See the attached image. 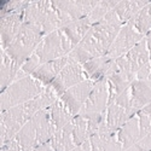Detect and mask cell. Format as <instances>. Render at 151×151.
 I'll return each mask as SVG.
<instances>
[{"mask_svg":"<svg viewBox=\"0 0 151 151\" xmlns=\"http://www.w3.org/2000/svg\"><path fill=\"white\" fill-rule=\"evenodd\" d=\"M122 26L117 15L111 10L102 21L92 24L82 41L71 50L68 57L82 65L93 58L106 56Z\"/></svg>","mask_w":151,"mask_h":151,"instance_id":"cell-1","label":"cell"},{"mask_svg":"<svg viewBox=\"0 0 151 151\" xmlns=\"http://www.w3.org/2000/svg\"><path fill=\"white\" fill-rule=\"evenodd\" d=\"M59 99L56 92L50 86H46L41 94L29 102L1 111L0 115V135L1 145L11 140L27 122H29L35 114L47 109Z\"/></svg>","mask_w":151,"mask_h":151,"instance_id":"cell-2","label":"cell"},{"mask_svg":"<svg viewBox=\"0 0 151 151\" xmlns=\"http://www.w3.org/2000/svg\"><path fill=\"white\" fill-rule=\"evenodd\" d=\"M44 36L45 35L39 26L23 22L17 36L5 50V52L17 64L23 65V63L35 52Z\"/></svg>","mask_w":151,"mask_h":151,"instance_id":"cell-3","label":"cell"},{"mask_svg":"<svg viewBox=\"0 0 151 151\" xmlns=\"http://www.w3.org/2000/svg\"><path fill=\"white\" fill-rule=\"evenodd\" d=\"M44 90L45 86L40 81L34 79L32 75L19 79L12 82L5 91L1 92L0 94V109L1 111H5L14 106L24 104L41 94Z\"/></svg>","mask_w":151,"mask_h":151,"instance_id":"cell-4","label":"cell"},{"mask_svg":"<svg viewBox=\"0 0 151 151\" xmlns=\"http://www.w3.org/2000/svg\"><path fill=\"white\" fill-rule=\"evenodd\" d=\"M23 22L39 26L44 35L60 29V21L52 1H29L23 12Z\"/></svg>","mask_w":151,"mask_h":151,"instance_id":"cell-5","label":"cell"},{"mask_svg":"<svg viewBox=\"0 0 151 151\" xmlns=\"http://www.w3.org/2000/svg\"><path fill=\"white\" fill-rule=\"evenodd\" d=\"M73 50V46L68 41L67 37L63 35L60 29L45 35L41 42L35 50V55L39 57L41 64L51 62L64 56H68Z\"/></svg>","mask_w":151,"mask_h":151,"instance_id":"cell-6","label":"cell"},{"mask_svg":"<svg viewBox=\"0 0 151 151\" xmlns=\"http://www.w3.org/2000/svg\"><path fill=\"white\" fill-rule=\"evenodd\" d=\"M149 62H150V53L146 46V39L144 37L139 44H137L126 55L114 59L112 64L117 70L126 73L135 80L137 73Z\"/></svg>","mask_w":151,"mask_h":151,"instance_id":"cell-7","label":"cell"},{"mask_svg":"<svg viewBox=\"0 0 151 151\" xmlns=\"http://www.w3.org/2000/svg\"><path fill=\"white\" fill-rule=\"evenodd\" d=\"M97 0H67V1H52L55 10L57 11L60 28L67 24L85 18L90 15L96 6Z\"/></svg>","mask_w":151,"mask_h":151,"instance_id":"cell-8","label":"cell"},{"mask_svg":"<svg viewBox=\"0 0 151 151\" xmlns=\"http://www.w3.org/2000/svg\"><path fill=\"white\" fill-rule=\"evenodd\" d=\"M85 80H87V76L83 71L82 65L69 58L67 65L63 68V70L59 73L58 76L52 81L51 85H48V86L51 87V88L56 92V94L60 98L62 94L67 90L71 88L73 86L78 85Z\"/></svg>","mask_w":151,"mask_h":151,"instance_id":"cell-9","label":"cell"},{"mask_svg":"<svg viewBox=\"0 0 151 151\" xmlns=\"http://www.w3.org/2000/svg\"><path fill=\"white\" fill-rule=\"evenodd\" d=\"M144 37L145 36L138 32L132 24L129 23L123 24L116 36V39L114 40L111 47L109 48L106 56L111 59H116L126 55L137 44H139Z\"/></svg>","mask_w":151,"mask_h":151,"instance_id":"cell-10","label":"cell"},{"mask_svg":"<svg viewBox=\"0 0 151 151\" xmlns=\"http://www.w3.org/2000/svg\"><path fill=\"white\" fill-rule=\"evenodd\" d=\"M93 86H94V81L87 79L78 85L73 86L71 88L67 90L59 98L62 103L68 109V111L73 115V117L79 115V112L81 111L83 104L86 103L90 93L93 90Z\"/></svg>","mask_w":151,"mask_h":151,"instance_id":"cell-11","label":"cell"},{"mask_svg":"<svg viewBox=\"0 0 151 151\" xmlns=\"http://www.w3.org/2000/svg\"><path fill=\"white\" fill-rule=\"evenodd\" d=\"M109 83L106 79H102L94 82L93 90L83 104L80 115L86 114H103L106 111L109 105Z\"/></svg>","mask_w":151,"mask_h":151,"instance_id":"cell-12","label":"cell"},{"mask_svg":"<svg viewBox=\"0 0 151 151\" xmlns=\"http://www.w3.org/2000/svg\"><path fill=\"white\" fill-rule=\"evenodd\" d=\"M92 151H123L117 134L110 132L105 126V117L100 124L98 132L90 138Z\"/></svg>","mask_w":151,"mask_h":151,"instance_id":"cell-13","label":"cell"},{"mask_svg":"<svg viewBox=\"0 0 151 151\" xmlns=\"http://www.w3.org/2000/svg\"><path fill=\"white\" fill-rule=\"evenodd\" d=\"M23 24V12H12L0 17V37L3 51L10 46Z\"/></svg>","mask_w":151,"mask_h":151,"instance_id":"cell-14","label":"cell"},{"mask_svg":"<svg viewBox=\"0 0 151 151\" xmlns=\"http://www.w3.org/2000/svg\"><path fill=\"white\" fill-rule=\"evenodd\" d=\"M68 60H69V57L64 56L62 58H58V59H55V60H51V62H47V63L41 64L39 68H37L32 74V76L34 79H36L37 81H40L46 87L48 85H51L52 81L58 76L59 73L63 70V68L67 65Z\"/></svg>","mask_w":151,"mask_h":151,"instance_id":"cell-15","label":"cell"},{"mask_svg":"<svg viewBox=\"0 0 151 151\" xmlns=\"http://www.w3.org/2000/svg\"><path fill=\"white\" fill-rule=\"evenodd\" d=\"M32 121L34 122L35 129H36L37 145L48 143L56 132V127L51 120V115H50L48 108L39 111L37 114H35L34 117L32 119Z\"/></svg>","mask_w":151,"mask_h":151,"instance_id":"cell-16","label":"cell"},{"mask_svg":"<svg viewBox=\"0 0 151 151\" xmlns=\"http://www.w3.org/2000/svg\"><path fill=\"white\" fill-rule=\"evenodd\" d=\"M134 115H137L134 111L126 109L116 103H111L108 105L105 111V126L110 132L116 133Z\"/></svg>","mask_w":151,"mask_h":151,"instance_id":"cell-17","label":"cell"},{"mask_svg":"<svg viewBox=\"0 0 151 151\" xmlns=\"http://www.w3.org/2000/svg\"><path fill=\"white\" fill-rule=\"evenodd\" d=\"M131 88L132 108L135 114L144 106L151 103V81L150 80H134Z\"/></svg>","mask_w":151,"mask_h":151,"instance_id":"cell-18","label":"cell"},{"mask_svg":"<svg viewBox=\"0 0 151 151\" xmlns=\"http://www.w3.org/2000/svg\"><path fill=\"white\" fill-rule=\"evenodd\" d=\"M117 139L122 145L123 151L128 147L137 144L140 139V129H139V120L138 116L134 115L132 119H129L122 127L116 132Z\"/></svg>","mask_w":151,"mask_h":151,"instance_id":"cell-19","label":"cell"},{"mask_svg":"<svg viewBox=\"0 0 151 151\" xmlns=\"http://www.w3.org/2000/svg\"><path fill=\"white\" fill-rule=\"evenodd\" d=\"M91 26L92 24L88 21V18L85 17V18L74 21V22L67 24V26L62 27L60 32L68 39V41L70 42V45L74 48L75 46H78L82 41V39L86 36V34L88 33Z\"/></svg>","mask_w":151,"mask_h":151,"instance_id":"cell-20","label":"cell"},{"mask_svg":"<svg viewBox=\"0 0 151 151\" xmlns=\"http://www.w3.org/2000/svg\"><path fill=\"white\" fill-rule=\"evenodd\" d=\"M112 60L114 59L109 58L108 56H103L86 62L85 64H82V68L87 79H90L94 82L102 79H106V74L111 67Z\"/></svg>","mask_w":151,"mask_h":151,"instance_id":"cell-21","label":"cell"},{"mask_svg":"<svg viewBox=\"0 0 151 151\" xmlns=\"http://www.w3.org/2000/svg\"><path fill=\"white\" fill-rule=\"evenodd\" d=\"M53 151H70L75 146L73 138V123H68L63 128L57 129L50 140Z\"/></svg>","mask_w":151,"mask_h":151,"instance_id":"cell-22","label":"cell"},{"mask_svg":"<svg viewBox=\"0 0 151 151\" xmlns=\"http://www.w3.org/2000/svg\"><path fill=\"white\" fill-rule=\"evenodd\" d=\"M147 3L149 1H140V0H124V1H119L112 10L122 24H127Z\"/></svg>","mask_w":151,"mask_h":151,"instance_id":"cell-23","label":"cell"},{"mask_svg":"<svg viewBox=\"0 0 151 151\" xmlns=\"http://www.w3.org/2000/svg\"><path fill=\"white\" fill-rule=\"evenodd\" d=\"M48 110H50V115H51V120L56 127V131L63 128L64 126L70 123L73 120V115L68 111V109L62 103L60 99L55 102L48 108Z\"/></svg>","mask_w":151,"mask_h":151,"instance_id":"cell-24","label":"cell"},{"mask_svg":"<svg viewBox=\"0 0 151 151\" xmlns=\"http://www.w3.org/2000/svg\"><path fill=\"white\" fill-rule=\"evenodd\" d=\"M128 23L132 24L140 34L146 36L151 30V1H149Z\"/></svg>","mask_w":151,"mask_h":151,"instance_id":"cell-25","label":"cell"},{"mask_svg":"<svg viewBox=\"0 0 151 151\" xmlns=\"http://www.w3.org/2000/svg\"><path fill=\"white\" fill-rule=\"evenodd\" d=\"M73 123V138L75 145H81L82 143L90 140V129H88V122L87 119L82 115H76L71 120Z\"/></svg>","mask_w":151,"mask_h":151,"instance_id":"cell-26","label":"cell"},{"mask_svg":"<svg viewBox=\"0 0 151 151\" xmlns=\"http://www.w3.org/2000/svg\"><path fill=\"white\" fill-rule=\"evenodd\" d=\"M119 1H114V0H102V1H97L96 6L92 9L90 12V15L87 16L91 24L98 23L99 21H102L109 12L117 5Z\"/></svg>","mask_w":151,"mask_h":151,"instance_id":"cell-27","label":"cell"},{"mask_svg":"<svg viewBox=\"0 0 151 151\" xmlns=\"http://www.w3.org/2000/svg\"><path fill=\"white\" fill-rule=\"evenodd\" d=\"M139 120V129H140V139L151 132V103L144 106L142 110L137 112ZM139 139V140H140Z\"/></svg>","mask_w":151,"mask_h":151,"instance_id":"cell-28","label":"cell"},{"mask_svg":"<svg viewBox=\"0 0 151 151\" xmlns=\"http://www.w3.org/2000/svg\"><path fill=\"white\" fill-rule=\"evenodd\" d=\"M124 151H151V132L143 137L137 144H134L133 146L128 147Z\"/></svg>","mask_w":151,"mask_h":151,"instance_id":"cell-29","label":"cell"},{"mask_svg":"<svg viewBox=\"0 0 151 151\" xmlns=\"http://www.w3.org/2000/svg\"><path fill=\"white\" fill-rule=\"evenodd\" d=\"M150 71H151V64H150V62H149V63H146V64L137 73L135 80H149Z\"/></svg>","mask_w":151,"mask_h":151,"instance_id":"cell-30","label":"cell"},{"mask_svg":"<svg viewBox=\"0 0 151 151\" xmlns=\"http://www.w3.org/2000/svg\"><path fill=\"white\" fill-rule=\"evenodd\" d=\"M70 151H92V149H91V143H90V140H87V142L82 143L81 145L75 146V147H74L73 150H70Z\"/></svg>","mask_w":151,"mask_h":151,"instance_id":"cell-31","label":"cell"},{"mask_svg":"<svg viewBox=\"0 0 151 151\" xmlns=\"http://www.w3.org/2000/svg\"><path fill=\"white\" fill-rule=\"evenodd\" d=\"M33 151H53V149H52L51 144H50V142H48V143H45V144L35 146L33 149Z\"/></svg>","mask_w":151,"mask_h":151,"instance_id":"cell-32","label":"cell"},{"mask_svg":"<svg viewBox=\"0 0 151 151\" xmlns=\"http://www.w3.org/2000/svg\"><path fill=\"white\" fill-rule=\"evenodd\" d=\"M145 39H146V46H147L149 53H150V58H151V35L150 36H145Z\"/></svg>","mask_w":151,"mask_h":151,"instance_id":"cell-33","label":"cell"},{"mask_svg":"<svg viewBox=\"0 0 151 151\" xmlns=\"http://www.w3.org/2000/svg\"><path fill=\"white\" fill-rule=\"evenodd\" d=\"M150 64H151V58H150ZM149 80L151 81V71H150V76H149Z\"/></svg>","mask_w":151,"mask_h":151,"instance_id":"cell-34","label":"cell"},{"mask_svg":"<svg viewBox=\"0 0 151 151\" xmlns=\"http://www.w3.org/2000/svg\"><path fill=\"white\" fill-rule=\"evenodd\" d=\"M150 35H151V30H150V32H149V33L146 34V36H150Z\"/></svg>","mask_w":151,"mask_h":151,"instance_id":"cell-35","label":"cell"},{"mask_svg":"<svg viewBox=\"0 0 151 151\" xmlns=\"http://www.w3.org/2000/svg\"><path fill=\"white\" fill-rule=\"evenodd\" d=\"M32 151H33V150H32Z\"/></svg>","mask_w":151,"mask_h":151,"instance_id":"cell-36","label":"cell"}]
</instances>
